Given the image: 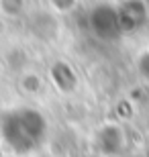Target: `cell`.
I'll use <instances>...</instances> for the list:
<instances>
[{"label":"cell","instance_id":"obj_1","mask_svg":"<svg viewBox=\"0 0 149 157\" xmlns=\"http://www.w3.org/2000/svg\"><path fill=\"white\" fill-rule=\"evenodd\" d=\"M49 122L45 114L31 106L12 108L0 114V137L14 153H31L47 139Z\"/></svg>","mask_w":149,"mask_h":157},{"label":"cell","instance_id":"obj_2","mask_svg":"<svg viewBox=\"0 0 149 157\" xmlns=\"http://www.w3.org/2000/svg\"><path fill=\"white\" fill-rule=\"evenodd\" d=\"M84 25H86L88 35L100 43H115L125 35L119 8L108 2H98V4L90 6L84 17Z\"/></svg>","mask_w":149,"mask_h":157},{"label":"cell","instance_id":"obj_3","mask_svg":"<svg viewBox=\"0 0 149 157\" xmlns=\"http://www.w3.org/2000/svg\"><path fill=\"white\" fill-rule=\"evenodd\" d=\"M116 8H119L123 33H135L147 21V8H145V4L141 0H125Z\"/></svg>","mask_w":149,"mask_h":157},{"label":"cell","instance_id":"obj_4","mask_svg":"<svg viewBox=\"0 0 149 157\" xmlns=\"http://www.w3.org/2000/svg\"><path fill=\"white\" fill-rule=\"evenodd\" d=\"M49 82L61 94H69L78 86V76L68 61H53V65L49 67Z\"/></svg>","mask_w":149,"mask_h":157},{"label":"cell","instance_id":"obj_5","mask_svg":"<svg viewBox=\"0 0 149 157\" xmlns=\"http://www.w3.org/2000/svg\"><path fill=\"white\" fill-rule=\"evenodd\" d=\"M18 88L23 90L25 94H29V96H37V94L43 92V88H45V80L41 74L33 70H27L23 76L18 78Z\"/></svg>","mask_w":149,"mask_h":157},{"label":"cell","instance_id":"obj_6","mask_svg":"<svg viewBox=\"0 0 149 157\" xmlns=\"http://www.w3.org/2000/svg\"><path fill=\"white\" fill-rule=\"evenodd\" d=\"M27 10V0H0V14L6 18L23 17Z\"/></svg>","mask_w":149,"mask_h":157},{"label":"cell","instance_id":"obj_7","mask_svg":"<svg viewBox=\"0 0 149 157\" xmlns=\"http://www.w3.org/2000/svg\"><path fill=\"white\" fill-rule=\"evenodd\" d=\"M78 6V0H49V8L53 14H68Z\"/></svg>","mask_w":149,"mask_h":157},{"label":"cell","instance_id":"obj_8","mask_svg":"<svg viewBox=\"0 0 149 157\" xmlns=\"http://www.w3.org/2000/svg\"><path fill=\"white\" fill-rule=\"evenodd\" d=\"M135 67H137L139 76L143 80H149V49L143 53H139V57L135 59Z\"/></svg>","mask_w":149,"mask_h":157}]
</instances>
